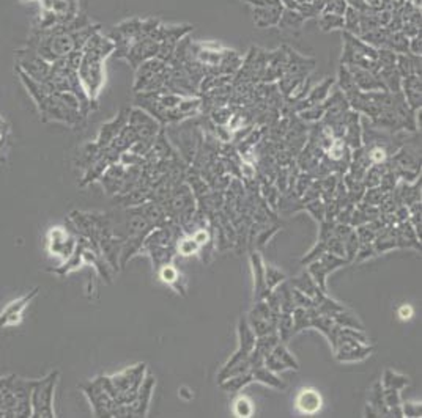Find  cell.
Returning <instances> with one entry per match:
<instances>
[{"mask_svg":"<svg viewBox=\"0 0 422 418\" xmlns=\"http://www.w3.org/2000/svg\"><path fill=\"white\" fill-rule=\"evenodd\" d=\"M332 349L339 362H361L372 354L373 346H368L366 333L362 331L341 327Z\"/></svg>","mask_w":422,"mask_h":418,"instance_id":"8992f818","label":"cell"},{"mask_svg":"<svg viewBox=\"0 0 422 418\" xmlns=\"http://www.w3.org/2000/svg\"><path fill=\"white\" fill-rule=\"evenodd\" d=\"M383 399L388 409H397L400 408V392L394 390V388H383Z\"/></svg>","mask_w":422,"mask_h":418,"instance_id":"60d3db41","label":"cell"},{"mask_svg":"<svg viewBox=\"0 0 422 418\" xmlns=\"http://www.w3.org/2000/svg\"><path fill=\"white\" fill-rule=\"evenodd\" d=\"M347 68L350 69V73H352L356 87H358L361 92H386L383 82L377 73L356 67H347Z\"/></svg>","mask_w":422,"mask_h":418,"instance_id":"d6986e66","label":"cell"},{"mask_svg":"<svg viewBox=\"0 0 422 418\" xmlns=\"http://www.w3.org/2000/svg\"><path fill=\"white\" fill-rule=\"evenodd\" d=\"M8 143H10V128L8 124L5 123V119L0 117V164L5 162V159H7Z\"/></svg>","mask_w":422,"mask_h":418,"instance_id":"74e56055","label":"cell"},{"mask_svg":"<svg viewBox=\"0 0 422 418\" xmlns=\"http://www.w3.org/2000/svg\"><path fill=\"white\" fill-rule=\"evenodd\" d=\"M33 379L19 376L0 378V417H32Z\"/></svg>","mask_w":422,"mask_h":418,"instance_id":"277c9868","label":"cell"},{"mask_svg":"<svg viewBox=\"0 0 422 418\" xmlns=\"http://www.w3.org/2000/svg\"><path fill=\"white\" fill-rule=\"evenodd\" d=\"M290 285L293 286V288H296L298 291H301V292H305L306 296H309L312 299L317 297L320 292H323L322 290L318 288L317 285H315V282H314V278L311 277V274L309 272H302V274H300L298 277H293L292 280H290L289 282Z\"/></svg>","mask_w":422,"mask_h":418,"instance_id":"f1b7e54d","label":"cell"},{"mask_svg":"<svg viewBox=\"0 0 422 418\" xmlns=\"http://www.w3.org/2000/svg\"><path fill=\"white\" fill-rule=\"evenodd\" d=\"M263 363L273 373H282L285 369H300L296 358L290 354L282 342H279L275 348L263 357Z\"/></svg>","mask_w":422,"mask_h":418,"instance_id":"e0dca14e","label":"cell"},{"mask_svg":"<svg viewBox=\"0 0 422 418\" xmlns=\"http://www.w3.org/2000/svg\"><path fill=\"white\" fill-rule=\"evenodd\" d=\"M154 384H156V381H154V376H152L150 373H147L144 381H142V384L139 387V392H138V396H136V401L133 404H131V406H133L134 417H145L147 415L148 406H150V398H152Z\"/></svg>","mask_w":422,"mask_h":418,"instance_id":"7402d4cb","label":"cell"},{"mask_svg":"<svg viewBox=\"0 0 422 418\" xmlns=\"http://www.w3.org/2000/svg\"><path fill=\"white\" fill-rule=\"evenodd\" d=\"M296 406L302 414L312 415L322 408V396L314 388H302L298 398H296Z\"/></svg>","mask_w":422,"mask_h":418,"instance_id":"4316f807","label":"cell"},{"mask_svg":"<svg viewBox=\"0 0 422 418\" xmlns=\"http://www.w3.org/2000/svg\"><path fill=\"white\" fill-rule=\"evenodd\" d=\"M124 169H127V167H124L123 164L115 162V164L109 165L103 175H101L98 181L104 186L106 194H109V195L120 194L122 186H123V179H124Z\"/></svg>","mask_w":422,"mask_h":418,"instance_id":"ffe728a7","label":"cell"},{"mask_svg":"<svg viewBox=\"0 0 422 418\" xmlns=\"http://www.w3.org/2000/svg\"><path fill=\"white\" fill-rule=\"evenodd\" d=\"M235 415L236 417H251L254 412V406L246 396H240L235 403Z\"/></svg>","mask_w":422,"mask_h":418,"instance_id":"b9f144b4","label":"cell"},{"mask_svg":"<svg viewBox=\"0 0 422 418\" xmlns=\"http://www.w3.org/2000/svg\"><path fill=\"white\" fill-rule=\"evenodd\" d=\"M128 124L136 131L139 140H154L161 131V124L144 109H129Z\"/></svg>","mask_w":422,"mask_h":418,"instance_id":"5bb4252c","label":"cell"},{"mask_svg":"<svg viewBox=\"0 0 422 418\" xmlns=\"http://www.w3.org/2000/svg\"><path fill=\"white\" fill-rule=\"evenodd\" d=\"M320 28L325 30V32L343 28V16L334 13H322V17H320Z\"/></svg>","mask_w":422,"mask_h":418,"instance_id":"8d00e7d4","label":"cell"},{"mask_svg":"<svg viewBox=\"0 0 422 418\" xmlns=\"http://www.w3.org/2000/svg\"><path fill=\"white\" fill-rule=\"evenodd\" d=\"M159 277H161L164 283H168V285L172 286L181 276L178 274L177 269L169 262V265H164V266L159 267Z\"/></svg>","mask_w":422,"mask_h":418,"instance_id":"ab89813d","label":"cell"},{"mask_svg":"<svg viewBox=\"0 0 422 418\" xmlns=\"http://www.w3.org/2000/svg\"><path fill=\"white\" fill-rule=\"evenodd\" d=\"M323 115H325V103L314 104L311 107H307V109L298 112V117H300L301 122L317 123L323 118Z\"/></svg>","mask_w":422,"mask_h":418,"instance_id":"d590c367","label":"cell"},{"mask_svg":"<svg viewBox=\"0 0 422 418\" xmlns=\"http://www.w3.org/2000/svg\"><path fill=\"white\" fill-rule=\"evenodd\" d=\"M292 321H293V335L305 328L311 327V316H309L307 308L296 307L292 312Z\"/></svg>","mask_w":422,"mask_h":418,"instance_id":"e575fe53","label":"cell"},{"mask_svg":"<svg viewBox=\"0 0 422 418\" xmlns=\"http://www.w3.org/2000/svg\"><path fill=\"white\" fill-rule=\"evenodd\" d=\"M251 265L254 272V301H263V299L270 294L268 288L265 283V262L261 261V256L259 252L251 253Z\"/></svg>","mask_w":422,"mask_h":418,"instance_id":"cb8c5ba5","label":"cell"},{"mask_svg":"<svg viewBox=\"0 0 422 418\" xmlns=\"http://www.w3.org/2000/svg\"><path fill=\"white\" fill-rule=\"evenodd\" d=\"M342 140L346 142L352 149L359 148L362 145V129H361L359 113L352 109L346 113V131H343Z\"/></svg>","mask_w":422,"mask_h":418,"instance_id":"603a6c76","label":"cell"},{"mask_svg":"<svg viewBox=\"0 0 422 418\" xmlns=\"http://www.w3.org/2000/svg\"><path fill=\"white\" fill-rule=\"evenodd\" d=\"M170 76V67L159 58H150L138 68L134 82L136 93L159 92L165 87Z\"/></svg>","mask_w":422,"mask_h":418,"instance_id":"9c48e42d","label":"cell"},{"mask_svg":"<svg viewBox=\"0 0 422 418\" xmlns=\"http://www.w3.org/2000/svg\"><path fill=\"white\" fill-rule=\"evenodd\" d=\"M402 408V414L403 417H421L422 414V408L421 403H405Z\"/></svg>","mask_w":422,"mask_h":418,"instance_id":"f6af8a7d","label":"cell"},{"mask_svg":"<svg viewBox=\"0 0 422 418\" xmlns=\"http://www.w3.org/2000/svg\"><path fill=\"white\" fill-rule=\"evenodd\" d=\"M347 262L348 261L346 258H342V256L325 252L318 260H315L311 262V265H309L307 272L311 274L315 285H317L323 292H326V277H328V274L336 271V269H339V267L346 266Z\"/></svg>","mask_w":422,"mask_h":418,"instance_id":"4fadbf2b","label":"cell"},{"mask_svg":"<svg viewBox=\"0 0 422 418\" xmlns=\"http://www.w3.org/2000/svg\"><path fill=\"white\" fill-rule=\"evenodd\" d=\"M396 69L399 71L402 79L408 76H421V56H414L412 52L397 53Z\"/></svg>","mask_w":422,"mask_h":418,"instance_id":"484cf974","label":"cell"},{"mask_svg":"<svg viewBox=\"0 0 422 418\" xmlns=\"http://www.w3.org/2000/svg\"><path fill=\"white\" fill-rule=\"evenodd\" d=\"M302 22H305V17H302L298 11H295V10H285V11H282V15H281V19H279V22H277V26L279 27H282V28H298V27H301L302 26Z\"/></svg>","mask_w":422,"mask_h":418,"instance_id":"836d02e7","label":"cell"},{"mask_svg":"<svg viewBox=\"0 0 422 418\" xmlns=\"http://www.w3.org/2000/svg\"><path fill=\"white\" fill-rule=\"evenodd\" d=\"M343 67H356L377 73L378 71V49L367 44L355 35L343 32V53L341 58Z\"/></svg>","mask_w":422,"mask_h":418,"instance_id":"52a82bcc","label":"cell"},{"mask_svg":"<svg viewBox=\"0 0 422 418\" xmlns=\"http://www.w3.org/2000/svg\"><path fill=\"white\" fill-rule=\"evenodd\" d=\"M186 393H188V388H184V387H183L181 390H180V395H181V398H184V399H189V398H191V396H188Z\"/></svg>","mask_w":422,"mask_h":418,"instance_id":"681fc988","label":"cell"},{"mask_svg":"<svg viewBox=\"0 0 422 418\" xmlns=\"http://www.w3.org/2000/svg\"><path fill=\"white\" fill-rule=\"evenodd\" d=\"M136 104L150 113L161 126L180 123L183 119L194 117L202 109V99L181 97V94L165 92V90L138 93Z\"/></svg>","mask_w":422,"mask_h":418,"instance_id":"7a4b0ae2","label":"cell"},{"mask_svg":"<svg viewBox=\"0 0 422 418\" xmlns=\"http://www.w3.org/2000/svg\"><path fill=\"white\" fill-rule=\"evenodd\" d=\"M326 252V242H323V241H318L317 242V246H315L311 252H309L305 258H301V265H311L312 261H315V260H318L320 256H322L323 253Z\"/></svg>","mask_w":422,"mask_h":418,"instance_id":"ee69618b","label":"cell"},{"mask_svg":"<svg viewBox=\"0 0 422 418\" xmlns=\"http://www.w3.org/2000/svg\"><path fill=\"white\" fill-rule=\"evenodd\" d=\"M145 374V363H139V365L124 369V371L114 376H101V381L117 404H133Z\"/></svg>","mask_w":422,"mask_h":418,"instance_id":"5b68a950","label":"cell"},{"mask_svg":"<svg viewBox=\"0 0 422 418\" xmlns=\"http://www.w3.org/2000/svg\"><path fill=\"white\" fill-rule=\"evenodd\" d=\"M254 382L251 373H243V374H236V376H230V378L224 379L222 382H219V385H221L222 390L230 392V393H238L240 390H243L246 385Z\"/></svg>","mask_w":422,"mask_h":418,"instance_id":"f546056e","label":"cell"},{"mask_svg":"<svg viewBox=\"0 0 422 418\" xmlns=\"http://www.w3.org/2000/svg\"><path fill=\"white\" fill-rule=\"evenodd\" d=\"M177 250L180 252L181 255H193V253H197L200 247L199 244L194 241V239L191 236H186L183 239H178L177 241Z\"/></svg>","mask_w":422,"mask_h":418,"instance_id":"f35d334b","label":"cell"},{"mask_svg":"<svg viewBox=\"0 0 422 418\" xmlns=\"http://www.w3.org/2000/svg\"><path fill=\"white\" fill-rule=\"evenodd\" d=\"M306 209L312 214L315 219L320 220V222H323L325 220V203H322V200L317 199V200L307 201Z\"/></svg>","mask_w":422,"mask_h":418,"instance_id":"7bdbcfd3","label":"cell"},{"mask_svg":"<svg viewBox=\"0 0 422 418\" xmlns=\"http://www.w3.org/2000/svg\"><path fill=\"white\" fill-rule=\"evenodd\" d=\"M325 151L320 148L317 143L309 140L301 151L298 153V167L302 172H312L315 167L320 164V160L323 159Z\"/></svg>","mask_w":422,"mask_h":418,"instance_id":"d4e9b609","label":"cell"},{"mask_svg":"<svg viewBox=\"0 0 422 418\" xmlns=\"http://www.w3.org/2000/svg\"><path fill=\"white\" fill-rule=\"evenodd\" d=\"M364 2L371 8H380V3H382V0H364Z\"/></svg>","mask_w":422,"mask_h":418,"instance_id":"c3c4849f","label":"cell"},{"mask_svg":"<svg viewBox=\"0 0 422 418\" xmlns=\"http://www.w3.org/2000/svg\"><path fill=\"white\" fill-rule=\"evenodd\" d=\"M343 28H346V32L355 35V37H359L361 35L359 13L352 7H347L346 15H343Z\"/></svg>","mask_w":422,"mask_h":418,"instance_id":"d6a6232c","label":"cell"},{"mask_svg":"<svg viewBox=\"0 0 422 418\" xmlns=\"http://www.w3.org/2000/svg\"><path fill=\"white\" fill-rule=\"evenodd\" d=\"M81 390L86 393V396L90 401V406L93 409L95 417H112L114 415V409L117 403L114 401L108 390H106L103 385V381H101V376H98L97 379H93L90 382H84L81 384Z\"/></svg>","mask_w":422,"mask_h":418,"instance_id":"8fae6325","label":"cell"},{"mask_svg":"<svg viewBox=\"0 0 422 418\" xmlns=\"http://www.w3.org/2000/svg\"><path fill=\"white\" fill-rule=\"evenodd\" d=\"M76 244L77 236L71 235L67 228H62V226H56V228H52L49 235H47V250H49V253L54 256H60L63 261L70 258Z\"/></svg>","mask_w":422,"mask_h":418,"instance_id":"9a60e30c","label":"cell"},{"mask_svg":"<svg viewBox=\"0 0 422 418\" xmlns=\"http://www.w3.org/2000/svg\"><path fill=\"white\" fill-rule=\"evenodd\" d=\"M422 83H421V76H408L405 79H402V87L400 92L405 98L407 104L409 106V109L418 112L421 110L422 106Z\"/></svg>","mask_w":422,"mask_h":418,"instance_id":"44dd1931","label":"cell"},{"mask_svg":"<svg viewBox=\"0 0 422 418\" xmlns=\"http://www.w3.org/2000/svg\"><path fill=\"white\" fill-rule=\"evenodd\" d=\"M77 0H41V30L68 24L77 16Z\"/></svg>","mask_w":422,"mask_h":418,"instance_id":"30bf717a","label":"cell"},{"mask_svg":"<svg viewBox=\"0 0 422 418\" xmlns=\"http://www.w3.org/2000/svg\"><path fill=\"white\" fill-rule=\"evenodd\" d=\"M282 282H287V276L284 272L279 271L277 267L271 266V265H265V283L268 291H273L277 285H281Z\"/></svg>","mask_w":422,"mask_h":418,"instance_id":"1f68e13d","label":"cell"},{"mask_svg":"<svg viewBox=\"0 0 422 418\" xmlns=\"http://www.w3.org/2000/svg\"><path fill=\"white\" fill-rule=\"evenodd\" d=\"M38 292L40 288H33L31 292H27V294L16 299L13 302H10L8 306L0 312V327H13L16 324H19L24 310H26L29 303L38 296Z\"/></svg>","mask_w":422,"mask_h":418,"instance_id":"2e32d148","label":"cell"},{"mask_svg":"<svg viewBox=\"0 0 422 418\" xmlns=\"http://www.w3.org/2000/svg\"><path fill=\"white\" fill-rule=\"evenodd\" d=\"M380 382H382L383 388H394V390L400 392L402 388H405L408 385V378L407 376L394 373L392 369H386V371L383 373V378Z\"/></svg>","mask_w":422,"mask_h":418,"instance_id":"4dcf8cb0","label":"cell"},{"mask_svg":"<svg viewBox=\"0 0 422 418\" xmlns=\"http://www.w3.org/2000/svg\"><path fill=\"white\" fill-rule=\"evenodd\" d=\"M128 117H129V109H123L118 112V115L112 119V122L103 124V128H101L98 133L97 140H95V145H97L98 148L108 147L109 143L118 135V133H120V131L127 126Z\"/></svg>","mask_w":422,"mask_h":418,"instance_id":"ac0fdd59","label":"cell"},{"mask_svg":"<svg viewBox=\"0 0 422 418\" xmlns=\"http://www.w3.org/2000/svg\"><path fill=\"white\" fill-rule=\"evenodd\" d=\"M284 7H255L254 8V22L257 27H271L277 26Z\"/></svg>","mask_w":422,"mask_h":418,"instance_id":"83f0119b","label":"cell"},{"mask_svg":"<svg viewBox=\"0 0 422 418\" xmlns=\"http://www.w3.org/2000/svg\"><path fill=\"white\" fill-rule=\"evenodd\" d=\"M60 373L51 371L41 379H33L32 393H31V406L32 417H56L54 414V393Z\"/></svg>","mask_w":422,"mask_h":418,"instance_id":"ba28073f","label":"cell"},{"mask_svg":"<svg viewBox=\"0 0 422 418\" xmlns=\"http://www.w3.org/2000/svg\"><path fill=\"white\" fill-rule=\"evenodd\" d=\"M21 81L27 92L33 98L35 104L38 106L43 122H62L70 126H77L82 122L84 115L81 113L79 101L74 94L67 92H56L44 85H41L32 77H29L22 69L17 68Z\"/></svg>","mask_w":422,"mask_h":418,"instance_id":"6da1fadb","label":"cell"},{"mask_svg":"<svg viewBox=\"0 0 422 418\" xmlns=\"http://www.w3.org/2000/svg\"><path fill=\"white\" fill-rule=\"evenodd\" d=\"M399 316L400 318L405 321V319H409L413 316V308L409 306H403L400 310H399Z\"/></svg>","mask_w":422,"mask_h":418,"instance_id":"7dc6e473","label":"cell"},{"mask_svg":"<svg viewBox=\"0 0 422 418\" xmlns=\"http://www.w3.org/2000/svg\"><path fill=\"white\" fill-rule=\"evenodd\" d=\"M408 51L414 53V56H421V35H416V37L409 40Z\"/></svg>","mask_w":422,"mask_h":418,"instance_id":"bcb514c9","label":"cell"},{"mask_svg":"<svg viewBox=\"0 0 422 418\" xmlns=\"http://www.w3.org/2000/svg\"><path fill=\"white\" fill-rule=\"evenodd\" d=\"M277 318L279 315L271 312L268 303L263 299V301L255 302L254 308L249 313V318L246 319L247 324L251 326L252 332L255 333V337H261L266 335V333L277 332Z\"/></svg>","mask_w":422,"mask_h":418,"instance_id":"7c38bea8","label":"cell"},{"mask_svg":"<svg viewBox=\"0 0 422 418\" xmlns=\"http://www.w3.org/2000/svg\"><path fill=\"white\" fill-rule=\"evenodd\" d=\"M114 41L109 37H103L99 32L93 33L82 47L77 74H79L81 83L88 99H90L93 109L97 107V99L104 85V60L114 52Z\"/></svg>","mask_w":422,"mask_h":418,"instance_id":"3957f363","label":"cell"},{"mask_svg":"<svg viewBox=\"0 0 422 418\" xmlns=\"http://www.w3.org/2000/svg\"><path fill=\"white\" fill-rule=\"evenodd\" d=\"M37 2H41V0H37Z\"/></svg>","mask_w":422,"mask_h":418,"instance_id":"f907efd6","label":"cell"}]
</instances>
